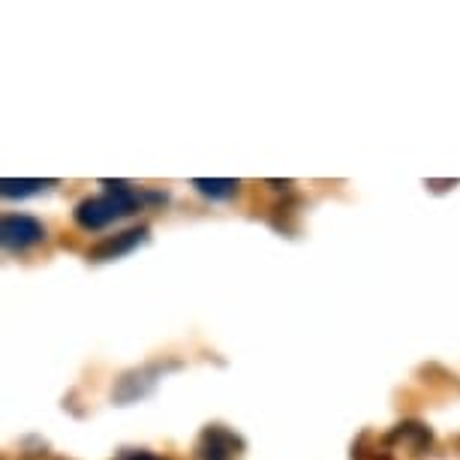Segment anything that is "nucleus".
<instances>
[{
  "mask_svg": "<svg viewBox=\"0 0 460 460\" xmlns=\"http://www.w3.org/2000/svg\"><path fill=\"white\" fill-rule=\"evenodd\" d=\"M136 211V193L127 184H109L106 196L97 199H84V202L75 208V220H79L82 229H102V226L120 220V217H129Z\"/></svg>",
  "mask_w": 460,
  "mask_h": 460,
  "instance_id": "1",
  "label": "nucleus"
},
{
  "mask_svg": "<svg viewBox=\"0 0 460 460\" xmlns=\"http://www.w3.org/2000/svg\"><path fill=\"white\" fill-rule=\"evenodd\" d=\"M0 238H4L6 250H28L46 238V229H42V223L33 220V217L15 214V217H6L4 226H0Z\"/></svg>",
  "mask_w": 460,
  "mask_h": 460,
  "instance_id": "2",
  "label": "nucleus"
},
{
  "mask_svg": "<svg viewBox=\"0 0 460 460\" xmlns=\"http://www.w3.org/2000/svg\"><path fill=\"white\" fill-rule=\"evenodd\" d=\"M199 457L202 460H235L241 455V439L235 433H229L220 424L208 428L202 437H199Z\"/></svg>",
  "mask_w": 460,
  "mask_h": 460,
  "instance_id": "3",
  "label": "nucleus"
},
{
  "mask_svg": "<svg viewBox=\"0 0 460 460\" xmlns=\"http://www.w3.org/2000/svg\"><path fill=\"white\" fill-rule=\"evenodd\" d=\"M145 238H147V229H129V232H124V235H115V238L102 241L100 247H93L91 259H97V262H102V259H118V256H124L133 247L142 244Z\"/></svg>",
  "mask_w": 460,
  "mask_h": 460,
  "instance_id": "4",
  "label": "nucleus"
},
{
  "mask_svg": "<svg viewBox=\"0 0 460 460\" xmlns=\"http://www.w3.org/2000/svg\"><path fill=\"white\" fill-rule=\"evenodd\" d=\"M193 187L199 190V193L211 196V199H229L238 193V181H229V178H196Z\"/></svg>",
  "mask_w": 460,
  "mask_h": 460,
  "instance_id": "5",
  "label": "nucleus"
},
{
  "mask_svg": "<svg viewBox=\"0 0 460 460\" xmlns=\"http://www.w3.org/2000/svg\"><path fill=\"white\" fill-rule=\"evenodd\" d=\"M49 184L51 181H13V178H6L4 184H0V190H4L6 199H13V196H33V193H40V190H46Z\"/></svg>",
  "mask_w": 460,
  "mask_h": 460,
  "instance_id": "6",
  "label": "nucleus"
},
{
  "mask_svg": "<svg viewBox=\"0 0 460 460\" xmlns=\"http://www.w3.org/2000/svg\"><path fill=\"white\" fill-rule=\"evenodd\" d=\"M120 460H160L157 455H147V451H133V455L120 457Z\"/></svg>",
  "mask_w": 460,
  "mask_h": 460,
  "instance_id": "7",
  "label": "nucleus"
}]
</instances>
